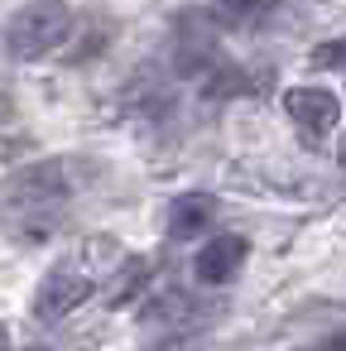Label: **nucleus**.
I'll list each match as a JSON object with an SVG mask.
<instances>
[{
  "label": "nucleus",
  "instance_id": "obj_1",
  "mask_svg": "<svg viewBox=\"0 0 346 351\" xmlns=\"http://www.w3.org/2000/svg\"><path fill=\"white\" fill-rule=\"evenodd\" d=\"M68 173L63 164H25L0 183V231L15 245H44L68 217Z\"/></svg>",
  "mask_w": 346,
  "mask_h": 351
},
{
  "label": "nucleus",
  "instance_id": "obj_2",
  "mask_svg": "<svg viewBox=\"0 0 346 351\" xmlns=\"http://www.w3.org/2000/svg\"><path fill=\"white\" fill-rule=\"evenodd\" d=\"M73 34V10L68 0H29L20 5L10 20H5V53L20 58V63H34V58H49L68 44Z\"/></svg>",
  "mask_w": 346,
  "mask_h": 351
},
{
  "label": "nucleus",
  "instance_id": "obj_3",
  "mask_svg": "<svg viewBox=\"0 0 346 351\" xmlns=\"http://www.w3.org/2000/svg\"><path fill=\"white\" fill-rule=\"evenodd\" d=\"M92 274L77 265V260H58L49 274H44V284H39V293H34V313L44 317V322H58V317H68V313H77L87 298H92Z\"/></svg>",
  "mask_w": 346,
  "mask_h": 351
},
{
  "label": "nucleus",
  "instance_id": "obj_4",
  "mask_svg": "<svg viewBox=\"0 0 346 351\" xmlns=\"http://www.w3.org/2000/svg\"><path fill=\"white\" fill-rule=\"evenodd\" d=\"M284 111H288V121H293L298 130H308L312 140L341 125V101H336L327 87H293V92L284 97Z\"/></svg>",
  "mask_w": 346,
  "mask_h": 351
},
{
  "label": "nucleus",
  "instance_id": "obj_5",
  "mask_svg": "<svg viewBox=\"0 0 346 351\" xmlns=\"http://www.w3.org/2000/svg\"><path fill=\"white\" fill-rule=\"evenodd\" d=\"M245 241L240 236H212L202 250H197V260H193V274H197V284H226V279H236V269L245 265Z\"/></svg>",
  "mask_w": 346,
  "mask_h": 351
},
{
  "label": "nucleus",
  "instance_id": "obj_6",
  "mask_svg": "<svg viewBox=\"0 0 346 351\" xmlns=\"http://www.w3.org/2000/svg\"><path fill=\"white\" fill-rule=\"evenodd\" d=\"M217 217V202L207 193H183L173 207H169V236L173 241H193L197 231H207Z\"/></svg>",
  "mask_w": 346,
  "mask_h": 351
},
{
  "label": "nucleus",
  "instance_id": "obj_7",
  "mask_svg": "<svg viewBox=\"0 0 346 351\" xmlns=\"http://www.w3.org/2000/svg\"><path fill=\"white\" fill-rule=\"evenodd\" d=\"M274 15V0H217V20L231 29H255Z\"/></svg>",
  "mask_w": 346,
  "mask_h": 351
},
{
  "label": "nucleus",
  "instance_id": "obj_8",
  "mask_svg": "<svg viewBox=\"0 0 346 351\" xmlns=\"http://www.w3.org/2000/svg\"><path fill=\"white\" fill-rule=\"evenodd\" d=\"M312 63H317V68H341V73H346V39H336V44H322V49L312 53Z\"/></svg>",
  "mask_w": 346,
  "mask_h": 351
},
{
  "label": "nucleus",
  "instance_id": "obj_9",
  "mask_svg": "<svg viewBox=\"0 0 346 351\" xmlns=\"http://www.w3.org/2000/svg\"><path fill=\"white\" fill-rule=\"evenodd\" d=\"M327 351H346V332H336V337H332V346H327Z\"/></svg>",
  "mask_w": 346,
  "mask_h": 351
},
{
  "label": "nucleus",
  "instance_id": "obj_10",
  "mask_svg": "<svg viewBox=\"0 0 346 351\" xmlns=\"http://www.w3.org/2000/svg\"><path fill=\"white\" fill-rule=\"evenodd\" d=\"M0 351H10V332H5V322H0Z\"/></svg>",
  "mask_w": 346,
  "mask_h": 351
},
{
  "label": "nucleus",
  "instance_id": "obj_11",
  "mask_svg": "<svg viewBox=\"0 0 346 351\" xmlns=\"http://www.w3.org/2000/svg\"><path fill=\"white\" fill-rule=\"evenodd\" d=\"M5 111H10V101H5V92H0V121H5Z\"/></svg>",
  "mask_w": 346,
  "mask_h": 351
},
{
  "label": "nucleus",
  "instance_id": "obj_12",
  "mask_svg": "<svg viewBox=\"0 0 346 351\" xmlns=\"http://www.w3.org/2000/svg\"><path fill=\"white\" fill-rule=\"evenodd\" d=\"M341 154H346V140H341Z\"/></svg>",
  "mask_w": 346,
  "mask_h": 351
}]
</instances>
